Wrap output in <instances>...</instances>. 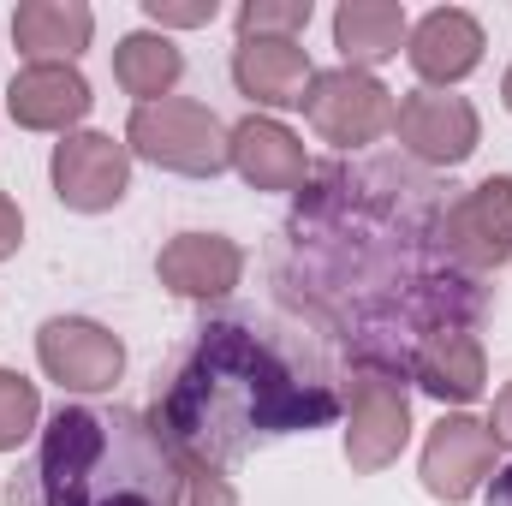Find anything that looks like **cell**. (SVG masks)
<instances>
[{
    "label": "cell",
    "mask_w": 512,
    "mask_h": 506,
    "mask_svg": "<svg viewBox=\"0 0 512 506\" xmlns=\"http://www.w3.org/2000/svg\"><path fill=\"white\" fill-rule=\"evenodd\" d=\"M233 173L251 185V191H304L310 179V155H304V137L274 120V114H245L233 126Z\"/></svg>",
    "instance_id": "cell-16"
},
{
    "label": "cell",
    "mask_w": 512,
    "mask_h": 506,
    "mask_svg": "<svg viewBox=\"0 0 512 506\" xmlns=\"http://www.w3.org/2000/svg\"><path fill=\"white\" fill-rule=\"evenodd\" d=\"M495 435H489V423H477L471 411H447L435 429H429V441H423V459H417V477H423V489L435 495V501L447 506H465L489 477H495Z\"/></svg>",
    "instance_id": "cell-10"
},
{
    "label": "cell",
    "mask_w": 512,
    "mask_h": 506,
    "mask_svg": "<svg viewBox=\"0 0 512 506\" xmlns=\"http://www.w3.org/2000/svg\"><path fill=\"white\" fill-rule=\"evenodd\" d=\"M179 477H185V506H239V489H233L215 465L179 459Z\"/></svg>",
    "instance_id": "cell-23"
},
{
    "label": "cell",
    "mask_w": 512,
    "mask_h": 506,
    "mask_svg": "<svg viewBox=\"0 0 512 506\" xmlns=\"http://www.w3.org/2000/svg\"><path fill=\"white\" fill-rule=\"evenodd\" d=\"M48 185L72 215H108L131 191V149L114 131H72L48 155Z\"/></svg>",
    "instance_id": "cell-7"
},
{
    "label": "cell",
    "mask_w": 512,
    "mask_h": 506,
    "mask_svg": "<svg viewBox=\"0 0 512 506\" xmlns=\"http://www.w3.org/2000/svg\"><path fill=\"white\" fill-rule=\"evenodd\" d=\"M411 441V393L393 364H364L346 387V465L358 477L387 471Z\"/></svg>",
    "instance_id": "cell-4"
},
{
    "label": "cell",
    "mask_w": 512,
    "mask_h": 506,
    "mask_svg": "<svg viewBox=\"0 0 512 506\" xmlns=\"http://www.w3.org/2000/svg\"><path fill=\"white\" fill-rule=\"evenodd\" d=\"M393 137L411 161L423 167H459L477 155L483 143V114L471 108V96L453 90H411L393 108Z\"/></svg>",
    "instance_id": "cell-8"
},
{
    "label": "cell",
    "mask_w": 512,
    "mask_h": 506,
    "mask_svg": "<svg viewBox=\"0 0 512 506\" xmlns=\"http://www.w3.org/2000/svg\"><path fill=\"white\" fill-rule=\"evenodd\" d=\"M441 245L459 268L489 274L512 262V173H489L465 197L447 203L441 215Z\"/></svg>",
    "instance_id": "cell-9"
},
{
    "label": "cell",
    "mask_w": 512,
    "mask_h": 506,
    "mask_svg": "<svg viewBox=\"0 0 512 506\" xmlns=\"http://www.w3.org/2000/svg\"><path fill=\"white\" fill-rule=\"evenodd\" d=\"M215 0H143V18L167 36V30H203V24H215Z\"/></svg>",
    "instance_id": "cell-22"
},
{
    "label": "cell",
    "mask_w": 512,
    "mask_h": 506,
    "mask_svg": "<svg viewBox=\"0 0 512 506\" xmlns=\"http://www.w3.org/2000/svg\"><path fill=\"white\" fill-rule=\"evenodd\" d=\"M310 78H316V66H310L304 42H286V36H239L233 42V90L262 114L304 108Z\"/></svg>",
    "instance_id": "cell-11"
},
{
    "label": "cell",
    "mask_w": 512,
    "mask_h": 506,
    "mask_svg": "<svg viewBox=\"0 0 512 506\" xmlns=\"http://www.w3.org/2000/svg\"><path fill=\"white\" fill-rule=\"evenodd\" d=\"M489 435H495V447H512V381L495 393V405H489Z\"/></svg>",
    "instance_id": "cell-25"
},
{
    "label": "cell",
    "mask_w": 512,
    "mask_h": 506,
    "mask_svg": "<svg viewBox=\"0 0 512 506\" xmlns=\"http://www.w3.org/2000/svg\"><path fill=\"white\" fill-rule=\"evenodd\" d=\"M393 90H387L376 72H358V66H328L310 78V96H304V120L322 143H334L340 155L352 149H370L393 131Z\"/></svg>",
    "instance_id": "cell-5"
},
{
    "label": "cell",
    "mask_w": 512,
    "mask_h": 506,
    "mask_svg": "<svg viewBox=\"0 0 512 506\" xmlns=\"http://www.w3.org/2000/svg\"><path fill=\"white\" fill-rule=\"evenodd\" d=\"M489 506H512V465L489 477Z\"/></svg>",
    "instance_id": "cell-26"
},
{
    "label": "cell",
    "mask_w": 512,
    "mask_h": 506,
    "mask_svg": "<svg viewBox=\"0 0 512 506\" xmlns=\"http://www.w3.org/2000/svg\"><path fill=\"white\" fill-rule=\"evenodd\" d=\"M6 506H185V477L155 417L60 405L36 459L6 483Z\"/></svg>",
    "instance_id": "cell-2"
},
{
    "label": "cell",
    "mask_w": 512,
    "mask_h": 506,
    "mask_svg": "<svg viewBox=\"0 0 512 506\" xmlns=\"http://www.w3.org/2000/svg\"><path fill=\"white\" fill-rule=\"evenodd\" d=\"M411 381H417L429 399L465 411V405L483 399V387H489V352H483V340H477L471 328H429V334L417 340V352H411Z\"/></svg>",
    "instance_id": "cell-15"
},
{
    "label": "cell",
    "mask_w": 512,
    "mask_h": 506,
    "mask_svg": "<svg viewBox=\"0 0 512 506\" xmlns=\"http://www.w3.org/2000/svg\"><path fill=\"white\" fill-rule=\"evenodd\" d=\"M126 149L179 179H221L233 167V126H221V114L191 96H167V102L131 108Z\"/></svg>",
    "instance_id": "cell-3"
},
{
    "label": "cell",
    "mask_w": 512,
    "mask_h": 506,
    "mask_svg": "<svg viewBox=\"0 0 512 506\" xmlns=\"http://www.w3.org/2000/svg\"><path fill=\"white\" fill-rule=\"evenodd\" d=\"M42 423V393L18 370H0V453H18Z\"/></svg>",
    "instance_id": "cell-20"
},
{
    "label": "cell",
    "mask_w": 512,
    "mask_h": 506,
    "mask_svg": "<svg viewBox=\"0 0 512 506\" xmlns=\"http://www.w3.org/2000/svg\"><path fill=\"white\" fill-rule=\"evenodd\" d=\"M501 102H507V114H512V66H507V78H501Z\"/></svg>",
    "instance_id": "cell-27"
},
{
    "label": "cell",
    "mask_w": 512,
    "mask_h": 506,
    "mask_svg": "<svg viewBox=\"0 0 512 506\" xmlns=\"http://www.w3.org/2000/svg\"><path fill=\"white\" fill-rule=\"evenodd\" d=\"M149 417L179 459L221 471L227 459L251 453L268 435L322 429L334 417V393L322 381H298L239 322H215L197 334L191 358L179 364L167 399Z\"/></svg>",
    "instance_id": "cell-1"
},
{
    "label": "cell",
    "mask_w": 512,
    "mask_h": 506,
    "mask_svg": "<svg viewBox=\"0 0 512 506\" xmlns=\"http://www.w3.org/2000/svg\"><path fill=\"white\" fill-rule=\"evenodd\" d=\"M36 364L60 393H114L126 376V340L96 316H48L36 328Z\"/></svg>",
    "instance_id": "cell-6"
},
{
    "label": "cell",
    "mask_w": 512,
    "mask_h": 506,
    "mask_svg": "<svg viewBox=\"0 0 512 506\" xmlns=\"http://www.w3.org/2000/svg\"><path fill=\"white\" fill-rule=\"evenodd\" d=\"M90 108H96V96H90V78L78 66H24L6 84V114H12V126H24V131L72 137Z\"/></svg>",
    "instance_id": "cell-14"
},
{
    "label": "cell",
    "mask_w": 512,
    "mask_h": 506,
    "mask_svg": "<svg viewBox=\"0 0 512 506\" xmlns=\"http://www.w3.org/2000/svg\"><path fill=\"white\" fill-rule=\"evenodd\" d=\"M12 42L24 66H78L96 42V12L84 0H24L12 12Z\"/></svg>",
    "instance_id": "cell-17"
},
{
    "label": "cell",
    "mask_w": 512,
    "mask_h": 506,
    "mask_svg": "<svg viewBox=\"0 0 512 506\" xmlns=\"http://www.w3.org/2000/svg\"><path fill=\"white\" fill-rule=\"evenodd\" d=\"M155 280L173 298L215 304V298H227L245 280V245L227 239V233H179V239H167L161 256H155Z\"/></svg>",
    "instance_id": "cell-13"
},
{
    "label": "cell",
    "mask_w": 512,
    "mask_h": 506,
    "mask_svg": "<svg viewBox=\"0 0 512 506\" xmlns=\"http://www.w3.org/2000/svg\"><path fill=\"white\" fill-rule=\"evenodd\" d=\"M411 36V18L399 0H340L334 6V48H340V66H358V72H376L382 60H393Z\"/></svg>",
    "instance_id": "cell-18"
},
{
    "label": "cell",
    "mask_w": 512,
    "mask_h": 506,
    "mask_svg": "<svg viewBox=\"0 0 512 506\" xmlns=\"http://www.w3.org/2000/svg\"><path fill=\"white\" fill-rule=\"evenodd\" d=\"M18 245H24V215H18V203L0 191V262L18 256Z\"/></svg>",
    "instance_id": "cell-24"
},
{
    "label": "cell",
    "mask_w": 512,
    "mask_h": 506,
    "mask_svg": "<svg viewBox=\"0 0 512 506\" xmlns=\"http://www.w3.org/2000/svg\"><path fill=\"white\" fill-rule=\"evenodd\" d=\"M310 0H245L239 12H233V24H239V36H286V42H298L304 30H310Z\"/></svg>",
    "instance_id": "cell-21"
},
{
    "label": "cell",
    "mask_w": 512,
    "mask_h": 506,
    "mask_svg": "<svg viewBox=\"0 0 512 506\" xmlns=\"http://www.w3.org/2000/svg\"><path fill=\"white\" fill-rule=\"evenodd\" d=\"M483 48H489V36H483V24H477L465 6H435V12H423V18L411 24V36H405V60H411V72L423 78V90H453V84H465V78L483 66Z\"/></svg>",
    "instance_id": "cell-12"
},
{
    "label": "cell",
    "mask_w": 512,
    "mask_h": 506,
    "mask_svg": "<svg viewBox=\"0 0 512 506\" xmlns=\"http://www.w3.org/2000/svg\"><path fill=\"white\" fill-rule=\"evenodd\" d=\"M179 78H185V54H179L173 36H161V30H131V36L114 42V84L126 90L137 108L167 102V96L179 90Z\"/></svg>",
    "instance_id": "cell-19"
}]
</instances>
